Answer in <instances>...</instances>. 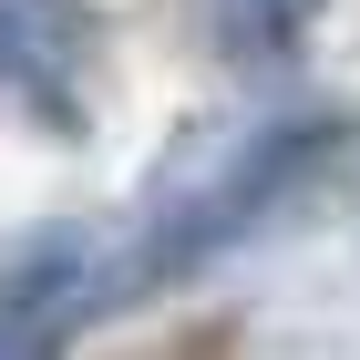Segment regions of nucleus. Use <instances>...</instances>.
<instances>
[{
    "instance_id": "nucleus-1",
    "label": "nucleus",
    "mask_w": 360,
    "mask_h": 360,
    "mask_svg": "<svg viewBox=\"0 0 360 360\" xmlns=\"http://www.w3.org/2000/svg\"><path fill=\"white\" fill-rule=\"evenodd\" d=\"M340 144H350V113H268V124L206 134L186 165H165V186H155V206H144V226H134V248L113 257V299H144V288H165V278H195L217 248H237L278 195H299Z\"/></svg>"
},
{
    "instance_id": "nucleus-2",
    "label": "nucleus",
    "mask_w": 360,
    "mask_h": 360,
    "mask_svg": "<svg viewBox=\"0 0 360 360\" xmlns=\"http://www.w3.org/2000/svg\"><path fill=\"white\" fill-rule=\"evenodd\" d=\"M93 62H103V21L83 0H0V103L31 113L41 134H83L93 124Z\"/></svg>"
},
{
    "instance_id": "nucleus-3",
    "label": "nucleus",
    "mask_w": 360,
    "mask_h": 360,
    "mask_svg": "<svg viewBox=\"0 0 360 360\" xmlns=\"http://www.w3.org/2000/svg\"><path fill=\"white\" fill-rule=\"evenodd\" d=\"M93 309H113V257L93 248H41L0 278V360H52L72 350Z\"/></svg>"
},
{
    "instance_id": "nucleus-4",
    "label": "nucleus",
    "mask_w": 360,
    "mask_h": 360,
    "mask_svg": "<svg viewBox=\"0 0 360 360\" xmlns=\"http://www.w3.org/2000/svg\"><path fill=\"white\" fill-rule=\"evenodd\" d=\"M319 11L330 0H206V31H217V52L237 72H257V62H299Z\"/></svg>"
}]
</instances>
